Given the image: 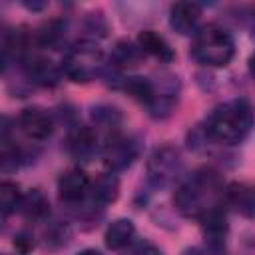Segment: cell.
Listing matches in <instances>:
<instances>
[{
  "label": "cell",
  "instance_id": "7402d4cb",
  "mask_svg": "<svg viewBox=\"0 0 255 255\" xmlns=\"http://www.w3.org/2000/svg\"><path fill=\"white\" fill-rule=\"evenodd\" d=\"M133 255H161V251L155 247V245H151V243H139L135 249H133Z\"/></svg>",
  "mask_w": 255,
  "mask_h": 255
},
{
  "label": "cell",
  "instance_id": "cb8c5ba5",
  "mask_svg": "<svg viewBox=\"0 0 255 255\" xmlns=\"http://www.w3.org/2000/svg\"><path fill=\"white\" fill-rule=\"evenodd\" d=\"M183 255H205V253H203L201 249H187Z\"/></svg>",
  "mask_w": 255,
  "mask_h": 255
},
{
  "label": "cell",
  "instance_id": "4fadbf2b",
  "mask_svg": "<svg viewBox=\"0 0 255 255\" xmlns=\"http://www.w3.org/2000/svg\"><path fill=\"white\" fill-rule=\"evenodd\" d=\"M118 189H120V185H118L116 175H112V173H102V175H98V177L90 183V189H88V191H92V197H94L96 203L106 205V203H112V201L118 197Z\"/></svg>",
  "mask_w": 255,
  "mask_h": 255
},
{
  "label": "cell",
  "instance_id": "6da1fadb",
  "mask_svg": "<svg viewBox=\"0 0 255 255\" xmlns=\"http://www.w3.org/2000/svg\"><path fill=\"white\" fill-rule=\"evenodd\" d=\"M253 126V112L247 100H231L213 110L207 120V133L221 143H239Z\"/></svg>",
  "mask_w": 255,
  "mask_h": 255
},
{
  "label": "cell",
  "instance_id": "5bb4252c",
  "mask_svg": "<svg viewBox=\"0 0 255 255\" xmlns=\"http://www.w3.org/2000/svg\"><path fill=\"white\" fill-rule=\"evenodd\" d=\"M135 233V227L129 219H118L114 221L106 231V245L110 249H124Z\"/></svg>",
  "mask_w": 255,
  "mask_h": 255
},
{
  "label": "cell",
  "instance_id": "ac0fdd59",
  "mask_svg": "<svg viewBox=\"0 0 255 255\" xmlns=\"http://www.w3.org/2000/svg\"><path fill=\"white\" fill-rule=\"evenodd\" d=\"M20 199H22V193H20V187L12 181H4L0 183V213H12L18 209L20 205Z\"/></svg>",
  "mask_w": 255,
  "mask_h": 255
},
{
  "label": "cell",
  "instance_id": "8992f818",
  "mask_svg": "<svg viewBox=\"0 0 255 255\" xmlns=\"http://www.w3.org/2000/svg\"><path fill=\"white\" fill-rule=\"evenodd\" d=\"M179 167V153L171 147L157 149L149 159V177L155 183H167Z\"/></svg>",
  "mask_w": 255,
  "mask_h": 255
},
{
  "label": "cell",
  "instance_id": "2e32d148",
  "mask_svg": "<svg viewBox=\"0 0 255 255\" xmlns=\"http://www.w3.org/2000/svg\"><path fill=\"white\" fill-rule=\"evenodd\" d=\"M28 74L34 82L38 84H44V86H52L58 82V68L50 62V60H44V58H36L30 62V68H28Z\"/></svg>",
  "mask_w": 255,
  "mask_h": 255
},
{
  "label": "cell",
  "instance_id": "ba28073f",
  "mask_svg": "<svg viewBox=\"0 0 255 255\" xmlns=\"http://www.w3.org/2000/svg\"><path fill=\"white\" fill-rule=\"evenodd\" d=\"M201 8L195 2H177L171 6L169 12V24L179 34H191L199 22Z\"/></svg>",
  "mask_w": 255,
  "mask_h": 255
},
{
  "label": "cell",
  "instance_id": "5b68a950",
  "mask_svg": "<svg viewBox=\"0 0 255 255\" xmlns=\"http://www.w3.org/2000/svg\"><path fill=\"white\" fill-rule=\"evenodd\" d=\"M18 126L30 139H38V141L50 137L52 133V118L48 116L46 110H40V108L22 110L18 118Z\"/></svg>",
  "mask_w": 255,
  "mask_h": 255
},
{
  "label": "cell",
  "instance_id": "7c38bea8",
  "mask_svg": "<svg viewBox=\"0 0 255 255\" xmlns=\"http://www.w3.org/2000/svg\"><path fill=\"white\" fill-rule=\"evenodd\" d=\"M137 46H139L141 52L151 54V56H155V58H159L163 62L173 60V50L169 48V44L165 42V38L159 36L153 30H143L139 34V38H137Z\"/></svg>",
  "mask_w": 255,
  "mask_h": 255
},
{
  "label": "cell",
  "instance_id": "d6986e66",
  "mask_svg": "<svg viewBox=\"0 0 255 255\" xmlns=\"http://www.w3.org/2000/svg\"><path fill=\"white\" fill-rule=\"evenodd\" d=\"M20 163V153L10 141H0V169L12 171Z\"/></svg>",
  "mask_w": 255,
  "mask_h": 255
},
{
  "label": "cell",
  "instance_id": "44dd1931",
  "mask_svg": "<svg viewBox=\"0 0 255 255\" xmlns=\"http://www.w3.org/2000/svg\"><path fill=\"white\" fill-rule=\"evenodd\" d=\"M46 243L48 245H52L54 247V241H58L56 245H64L66 241H68V237H70V231H68V227H64L62 223H58V225H52L48 231H46Z\"/></svg>",
  "mask_w": 255,
  "mask_h": 255
},
{
  "label": "cell",
  "instance_id": "277c9868",
  "mask_svg": "<svg viewBox=\"0 0 255 255\" xmlns=\"http://www.w3.org/2000/svg\"><path fill=\"white\" fill-rule=\"evenodd\" d=\"M102 64V52L98 46L92 44H80L70 50V54L64 60V72L74 82H88L92 80Z\"/></svg>",
  "mask_w": 255,
  "mask_h": 255
},
{
  "label": "cell",
  "instance_id": "52a82bcc",
  "mask_svg": "<svg viewBox=\"0 0 255 255\" xmlns=\"http://www.w3.org/2000/svg\"><path fill=\"white\" fill-rule=\"evenodd\" d=\"M135 153H137V149H135V143L131 139L114 137L104 149V161L112 169H124L133 161Z\"/></svg>",
  "mask_w": 255,
  "mask_h": 255
},
{
  "label": "cell",
  "instance_id": "7a4b0ae2",
  "mask_svg": "<svg viewBox=\"0 0 255 255\" xmlns=\"http://www.w3.org/2000/svg\"><path fill=\"white\" fill-rule=\"evenodd\" d=\"M191 56L207 66H227L235 56V42L227 30L211 24L195 34Z\"/></svg>",
  "mask_w": 255,
  "mask_h": 255
},
{
  "label": "cell",
  "instance_id": "ffe728a7",
  "mask_svg": "<svg viewBox=\"0 0 255 255\" xmlns=\"http://www.w3.org/2000/svg\"><path fill=\"white\" fill-rule=\"evenodd\" d=\"M60 38H62V28H60L56 22L46 24V26L42 28V32H40V40H42V44H46V46H56V44L60 42Z\"/></svg>",
  "mask_w": 255,
  "mask_h": 255
},
{
  "label": "cell",
  "instance_id": "3957f363",
  "mask_svg": "<svg viewBox=\"0 0 255 255\" xmlns=\"http://www.w3.org/2000/svg\"><path fill=\"white\" fill-rule=\"evenodd\" d=\"M213 189V177L211 175H203V173H195L191 179H187L175 193L173 201L177 205V209L185 215H203L209 207L205 205V199L209 197Z\"/></svg>",
  "mask_w": 255,
  "mask_h": 255
},
{
  "label": "cell",
  "instance_id": "8fae6325",
  "mask_svg": "<svg viewBox=\"0 0 255 255\" xmlns=\"http://www.w3.org/2000/svg\"><path fill=\"white\" fill-rule=\"evenodd\" d=\"M225 199L231 207H235L239 213H243L245 217L253 215V207H255V195H253V187L247 183H231L225 191Z\"/></svg>",
  "mask_w": 255,
  "mask_h": 255
},
{
  "label": "cell",
  "instance_id": "30bf717a",
  "mask_svg": "<svg viewBox=\"0 0 255 255\" xmlns=\"http://www.w3.org/2000/svg\"><path fill=\"white\" fill-rule=\"evenodd\" d=\"M98 149V135L90 128H80L70 137V151L80 161H90Z\"/></svg>",
  "mask_w": 255,
  "mask_h": 255
},
{
  "label": "cell",
  "instance_id": "9c48e42d",
  "mask_svg": "<svg viewBox=\"0 0 255 255\" xmlns=\"http://www.w3.org/2000/svg\"><path fill=\"white\" fill-rule=\"evenodd\" d=\"M90 189V179L86 177V173L82 169H70L66 171L60 181H58V191H60V197L68 203H76L80 201L86 191Z\"/></svg>",
  "mask_w": 255,
  "mask_h": 255
},
{
  "label": "cell",
  "instance_id": "603a6c76",
  "mask_svg": "<svg viewBox=\"0 0 255 255\" xmlns=\"http://www.w3.org/2000/svg\"><path fill=\"white\" fill-rule=\"evenodd\" d=\"M78 255H102V253L96 251V249H84V251H80Z\"/></svg>",
  "mask_w": 255,
  "mask_h": 255
},
{
  "label": "cell",
  "instance_id": "e0dca14e",
  "mask_svg": "<svg viewBox=\"0 0 255 255\" xmlns=\"http://www.w3.org/2000/svg\"><path fill=\"white\" fill-rule=\"evenodd\" d=\"M141 50H139V46L137 44H133V42H118L116 44V48H114V62L118 64V66H135L139 60H141Z\"/></svg>",
  "mask_w": 255,
  "mask_h": 255
},
{
  "label": "cell",
  "instance_id": "9a60e30c",
  "mask_svg": "<svg viewBox=\"0 0 255 255\" xmlns=\"http://www.w3.org/2000/svg\"><path fill=\"white\" fill-rule=\"evenodd\" d=\"M48 199L44 197V193H40L38 189H34V191H30V193H26V195H22V199H20V205H18V209L28 217V219H40V217H44L46 213H48Z\"/></svg>",
  "mask_w": 255,
  "mask_h": 255
}]
</instances>
